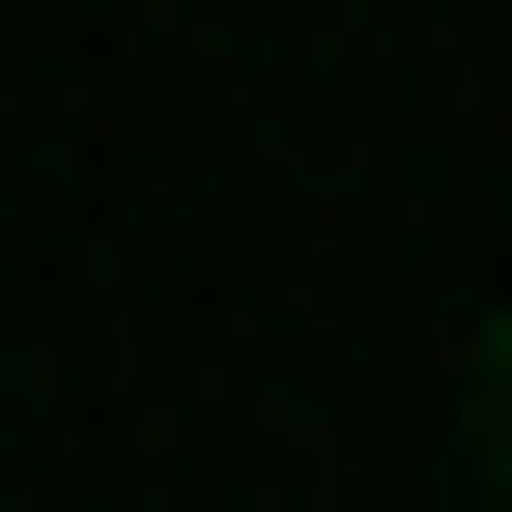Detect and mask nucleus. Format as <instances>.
I'll return each instance as SVG.
<instances>
[{"label": "nucleus", "mask_w": 512, "mask_h": 512, "mask_svg": "<svg viewBox=\"0 0 512 512\" xmlns=\"http://www.w3.org/2000/svg\"><path fill=\"white\" fill-rule=\"evenodd\" d=\"M456 399H484V484H512V313H484V370H456Z\"/></svg>", "instance_id": "nucleus-1"}]
</instances>
